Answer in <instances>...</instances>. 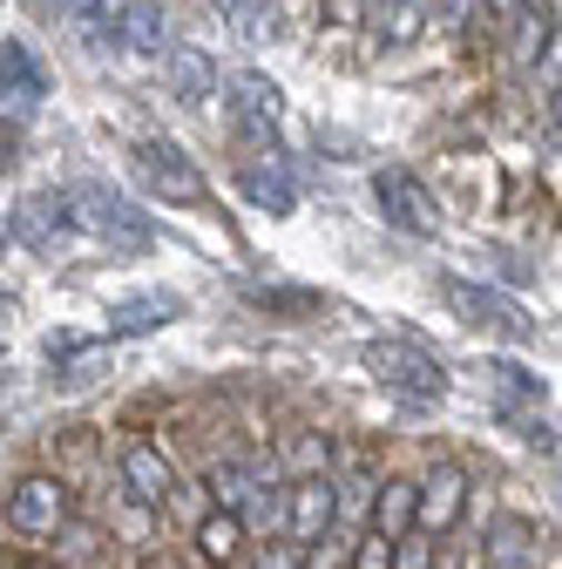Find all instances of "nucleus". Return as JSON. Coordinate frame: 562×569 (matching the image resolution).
Masks as SVG:
<instances>
[{
	"instance_id": "f03ea898",
	"label": "nucleus",
	"mask_w": 562,
	"mask_h": 569,
	"mask_svg": "<svg viewBox=\"0 0 562 569\" xmlns=\"http://www.w3.org/2000/svg\"><path fill=\"white\" fill-rule=\"evenodd\" d=\"M68 197H76V218H82V231H96L102 244H116V251H150V244H157L150 210H136L122 190H109V183H76Z\"/></svg>"
},
{
	"instance_id": "7ed1b4c3",
	"label": "nucleus",
	"mask_w": 562,
	"mask_h": 569,
	"mask_svg": "<svg viewBox=\"0 0 562 569\" xmlns=\"http://www.w3.org/2000/svg\"><path fill=\"white\" fill-rule=\"evenodd\" d=\"M68 522H76V502H68V481L61 475H21L8 488V529L21 542H54Z\"/></svg>"
},
{
	"instance_id": "0eeeda50",
	"label": "nucleus",
	"mask_w": 562,
	"mask_h": 569,
	"mask_svg": "<svg viewBox=\"0 0 562 569\" xmlns=\"http://www.w3.org/2000/svg\"><path fill=\"white\" fill-rule=\"evenodd\" d=\"M116 481H122V502L136 509H170V495H177V468L157 441H122L116 448Z\"/></svg>"
},
{
	"instance_id": "473e14b6",
	"label": "nucleus",
	"mask_w": 562,
	"mask_h": 569,
	"mask_svg": "<svg viewBox=\"0 0 562 569\" xmlns=\"http://www.w3.org/2000/svg\"><path fill=\"white\" fill-rule=\"evenodd\" d=\"M8 150H14V136H0V170H8V163H14V157H8Z\"/></svg>"
},
{
	"instance_id": "2eb2a0df",
	"label": "nucleus",
	"mask_w": 562,
	"mask_h": 569,
	"mask_svg": "<svg viewBox=\"0 0 562 569\" xmlns=\"http://www.w3.org/2000/svg\"><path fill=\"white\" fill-rule=\"evenodd\" d=\"M244 542H251L244 516H231V509H203V516H197V556H203L210 569H231V562L244 556Z\"/></svg>"
},
{
	"instance_id": "9d476101",
	"label": "nucleus",
	"mask_w": 562,
	"mask_h": 569,
	"mask_svg": "<svg viewBox=\"0 0 562 569\" xmlns=\"http://www.w3.org/2000/svg\"><path fill=\"white\" fill-rule=\"evenodd\" d=\"M48 102V68H41V54L28 48V41H0V109L8 116H34Z\"/></svg>"
},
{
	"instance_id": "f704fd0d",
	"label": "nucleus",
	"mask_w": 562,
	"mask_h": 569,
	"mask_svg": "<svg viewBox=\"0 0 562 569\" xmlns=\"http://www.w3.org/2000/svg\"><path fill=\"white\" fill-rule=\"evenodd\" d=\"M0 569H14V556H8V549H0Z\"/></svg>"
},
{
	"instance_id": "cd10ccee",
	"label": "nucleus",
	"mask_w": 562,
	"mask_h": 569,
	"mask_svg": "<svg viewBox=\"0 0 562 569\" xmlns=\"http://www.w3.org/2000/svg\"><path fill=\"white\" fill-rule=\"evenodd\" d=\"M251 299H258V306H278V312H312V306H319L312 292H271V284H251Z\"/></svg>"
},
{
	"instance_id": "393cba45",
	"label": "nucleus",
	"mask_w": 562,
	"mask_h": 569,
	"mask_svg": "<svg viewBox=\"0 0 562 569\" xmlns=\"http://www.w3.org/2000/svg\"><path fill=\"white\" fill-rule=\"evenodd\" d=\"M68 14H76L96 41H116V14H122V0H61Z\"/></svg>"
},
{
	"instance_id": "6e6552de",
	"label": "nucleus",
	"mask_w": 562,
	"mask_h": 569,
	"mask_svg": "<svg viewBox=\"0 0 562 569\" xmlns=\"http://www.w3.org/2000/svg\"><path fill=\"white\" fill-rule=\"evenodd\" d=\"M339 529V488L332 475H299L285 481V542L292 549H312Z\"/></svg>"
},
{
	"instance_id": "412c9836",
	"label": "nucleus",
	"mask_w": 562,
	"mask_h": 569,
	"mask_svg": "<svg viewBox=\"0 0 562 569\" xmlns=\"http://www.w3.org/2000/svg\"><path fill=\"white\" fill-rule=\"evenodd\" d=\"M529 549H535V529H529L522 516H495V522H488V536H481V562H488V569L529 562Z\"/></svg>"
},
{
	"instance_id": "f8f14e48",
	"label": "nucleus",
	"mask_w": 562,
	"mask_h": 569,
	"mask_svg": "<svg viewBox=\"0 0 562 569\" xmlns=\"http://www.w3.org/2000/svg\"><path fill=\"white\" fill-rule=\"evenodd\" d=\"M177 312H183V299H177V292H136V299H116V306H109V339H143V332H163Z\"/></svg>"
},
{
	"instance_id": "4be33fe9",
	"label": "nucleus",
	"mask_w": 562,
	"mask_h": 569,
	"mask_svg": "<svg viewBox=\"0 0 562 569\" xmlns=\"http://www.w3.org/2000/svg\"><path fill=\"white\" fill-rule=\"evenodd\" d=\"M231 116H258V122H278V89L264 82V76H238L231 82Z\"/></svg>"
},
{
	"instance_id": "423d86ee",
	"label": "nucleus",
	"mask_w": 562,
	"mask_h": 569,
	"mask_svg": "<svg viewBox=\"0 0 562 569\" xmlns=\"http://www.w3.org/2000/svg\"><path fill=\"white\" fill-rule=\"evenodd\" d=\"M14 231L28 238V251H41V258H68V251L82 244L76 197H68V190H34V197L14 210Z\"/></svg>"
},
{
	"instance_id": "dca6fc26",
	"label": "nucleus",
	"mask_w": 562,
	"mask_h": 569,
	"mask_svg": "<svg viewBox=\"0 0 562 569\" xmlns=\"http://www.w3.org/2000/svg\"><path fill=\"white\" fill-rule=\"evenodd\" d=\"M434 21V0H373V34L380 48H413Z\"/></svg>"
},
{
	"instance_id": "f3484780",
	"label": "nucleus",
	"mask_w": 562,
	"mask_h": 569,
	"mask_svg": "<svg viewBox=\"0 0 562 569\" xmlns=\"http://www.w3.org/2000/svg\"><path fill=\"white\" fill-rule=\"evenodd\" d=\"M238 183H244V197H251L258 210H271V218H285V210L299 203L285 163H258V157H244V163H238Z\"/></svg>"
},
{
	"instance_id": "2f4dec72",
	"label": "nucleus",
	"mask_w": 562,
	"mask_h": 569,
	"mask_svg": "<svg viewBox=\"0 0 562 569\" xmlns=\"http://www.w3.org/2000/svg\"><path fill=\"white\" fill-rule=\"evenodd\" d=\"M542 14H549V28L562 34V0H542Z\"/></svg>"
},
{
	"instance_id": "bb28decb",
	"label": "nucleus",
	"mask_w": 562,
	"mask_h": 569,
	"mask_svg": "<svg viewBox=\"0 0 562 569\" xmlns=\"http://www.w3.org/2000/svg\"><path fill=\"white\" fill-rule=\"evenodd\" d=\"M345 569H393V536H380V529L353 536V556H345Z\"/></svg>"
},
{
	"instance_id": "e433bc0d",
	"label": "nucleus",
	"mask_w": 562,
	"mask_h": 569,
	"mask_svg": "<svg viewBox=\"0 0 562 569\" xmlns=\"http://www.w3.org/2000/svg\"><path fill=\"white\" fill-rule=\"evenodd\" d=\"M34 569H54V562H34Z\"/></svg>"
},
{
	"instance_id": "ddd939ff",
	"label": "nucleus",
	"mask_w": 562,
	"mask_h": 569,
	"mask_svg": "<svg viewBox=\"0 0 562 569\" xmlns=\"http://www.w3.org/2000/svg\"><path fill=\"white\" fill-rule=\"evenodd\" d=\"M367 529H380V536H407V529H420V481L413 475H387L380 488H373V516H367Z\"/></svg>"
},
{
	"instance_id": "7c9ffc66",
	"label": "nucleus",
	"mask_w": 562,
	"mask_h": 569,
	"mask_svg": "<svg viewBox=\"0 0 562 569\" xmlns=\"http://www.w3.org/2000/svg\"><path fill=\"white\" fill-rule=\"evenodd\" d=\"M522 8H529V0H488V14H495V21H502V28H509V21H515V14H522Z\"/></svg>"
},
{
	"instance_id": "c9c22d12",
	"label": "nucleus",
	"mask_w": 562,
	"mask_h": 569,
	"mask_svg": "<svg viewBox=\"0 0 562 569\" xmlns=\"http://www.w3.org/2000/svg\"><path fill=\"white\" fill-rule=\"evenodd\" d=\"M502 569H535V562H502Z\"/></svg>"
},
{
	"instance_id": "c756f323",
	"label": "nucleus",
	"mask_w": 562,
	"mask_h": 569,
	"mask_svg": "<svg viewBox=\"0 0 562 569\" xmlns=\"http://www.w3.org/2000/svg\"><path fill=\"white\" fill-rule=\"evenodd\" d=\"M258 569H299V549H292V542H271V549L258 556Z\"/></svg>"
},
{
	"instance_id": "72a5a7b5",
	"label": "nucleus",
	"mask_w": 562,
	"mask_h": 569,
	"mask_svg": "<svg viewBox=\"0 0 562 569\" xmlns=\"http://www.w3.org/2000/svg\"><path fill=\"white\" fill-rule=\"evenodd\" d=\"M549 102H555V129H562V82H555V96H549Z\"/></svg>"
},
{
	"instance_id": "a878e982",
	"label": "nucleus",
	"mask_w": 562,
	"mask_h": 569,
	"mask_svg": "<svg viewBox=\"0 0 562 569\" xmlns=\"http://www.w3.org/2000/svg\"><path fill=\"white\" fill-rule=\"evenodd\" d=\"M434 556H441V542H434L428 529H407V536L393 542V569H434Z\"/></svg>"
},
{
	"instance_id": "4c0bfd02",
	"label": "nucleus",
	"mask_w": 562,
	"mask_h": 569,
	"mask_svg": "<svg viewBox=\"0 0 562 569\" xmlns=\"http://www.w3.org/2000/svg\"><path fill=\"white\" fill-rule=\"evenodd\" d=\"M0 244H8V231H0Z\"/></svg>"
},
{
	"instance_id": "9b49d317",
	"label": "nucleus",
	"mask_w": 562,
	"mask_h": 569,
	"mask_svg": "<svg viewBox=\"0 0 562 569\" xmlns=\"http://www.w3.org/2000/svg\"><path fill=\"white\" fill-rule=\"evenodd\" d=\"M461 516H468V468L434 461V475H420V529L441 542L461 529Z\"/></svg>"
},
{
	"instance_id": "c85d7f7f",
	"label": "nucleus",
	"mask_w": 562,
	"mask_h": 569,
	"mask_svg": "<svg viewBox=\"0 0 562 569\" xmlns=\"http://www.w3.org/2000/svg\"><path fill=\"white\" fill-rule=\"evenodd\" d=\"M299 569H345V556H339V549H332V536H325V542L299 549Z\"/></svg>"
},
{
	"instance_id": "39448f33",
	"label": "nucleus",
	"mask_w": 562,
	"mask_h": 569,
	"mask_svg": "<svg viewBox=\"0 0 562 569\" xmlns=\"http://www.w3.org/2000/svg\"><path fill=\"white\" fill-rule=\"evenodd\" d=\"M441 292H448V306H454V319L461 326H474V332H502V339H535V319L509 299V292H495V284H481V278H441Z\"/></svg>"
},
{
	"instance_id": "a211bd4d",
	"label": "nucleus",
	"mask_w": 562,
	"mask_h": 569,
	"mask_svg": "<svg viewBox=\"0 0 562 569\" xmlns=\"http://www.w3.org/2000/svg\"><path fill=\"white\" fill-rule=\"evenodd\" d=\"M488 380H495V413L502 420L509 413H542V400H549V387L529 367H515V360H495V367H488Z\"/></svg>"
},
{
	"instance_id": "4468645a",
	"label": "nucleus",
	"mask_w": 562,
	"mask_h": 569,
	"mask_svg": "<svg viewBox=\"0 0 562 569\" xmlns=\"http://www.w3.org/2000/svg\"><path fill=\"white\" fill-rule=\"evenodd\" d=\"M109 48H129V54H170V28H163V8H157V0H122L116 41H109Z\"/></svg>"
},
{
	"instance_id": "f257e3e1",
	"label": "nucleus",
	"mask_w": 562,
	"mask_h": 569,
	"mask_svg": "<svg viewBox=\"0 0 562 569\" xmlns=\"http://www.w3.org/2000/svg\"><path fill=\"white\" fill-rule=\"evenodd\" d=\"M360 360H367V373L380 387H393L407 400H441L448 393V367L434 360L428 346H413V339H367Z\"/></svg>"
},
{
	"instance_id": "20e7f679",
	"label": "nucleus",
	"mask_w": 562,
	"mask_h": 569,
	"mask_svg": "<svg viewBox=\"0 0 562 569\" xmlns=\"http://www.w3.org/2000/svg\"><path fill=\"white\" fill-rule=\"evenodd\" d=\"M136 183H143L150 197H163V203H210V183H203V170L177 150L170 136H143L136 142Z\"/></svg>"
},
{
	"instance_id": "aec40b11",
	"label": "nucleus",
	"mask_w": 562,
	"mask_h": 569,
	"mask_svg": "<svg viewBox=\"0 0 562 569\" xmlns=\"http://www.w3.org/2000/svg\"><path fill=\"white\" fill-rule=\"evenodd\" d=\"M102 360H109L102 339H76V332H54V339H48V367H54L61 380H96Z\"/></svg>"
},
{
	"instance_id": "6ab92c4d",
	"label": "nucleus",
	"mask_w": 562,
	"mask_h": 569,
	"mask_svg": "<svg viewBox=\"0 0 562 569\" xmlns=\"http://www.w3.org/2000/svg\"><path fill=\"white\" fill-rule=\"evenodd\" d=\"M163 68H170V89L183 96V102H218V68H210V54L203 48H170L163 54Z\"/></svg>"
},
{
	"instance_id": "b1692460",
	"label": "nucleus",
	"mask_w": 562,
	"mask_h": 569,
	"mask_svg": "<svg viewBox=\"0 0 562 569\" xmlns=\"http://www.w3.org/2000/svg\"><path fill=\"white\" fill-rule=\"evenodd\" d=\"M231 14H238V28H244L258 48H271V41H278V28H285V21H278V8H271V0H231Z\"/></svg>"
},
{
	"instance_id": "5701e85b",
	"label": "nucleus",
	"mask_w": 562,
	"mask_h": 569,
	"mask_svg": "<svg viewBox=\"0 0 562 569\" xmlns=\"http://www.w3.org/2000/svg\"><path fill=\"white\" fill-rule=\"evenodd\" d=\"M278 468H285L292 481H299V475H332V441H325V435H299L292 455L278 461Z\"/></svg>"
},
{
	"instance_id": "1a4fd4ad",
	"label": "nucleus",
	"mask_w": 562,
	"mask_h": 569,
	"mask_svg": "<svg viewBox=\"0 0 562 569\" xmlns=\"http://www.w3.org/2000/svg\"><path fill=\"white\" fill-rule=\"evenodd\" d=\"M373 203H380V218H387L393 231H407V238H434V224H441L434 190L420 183L413 170H380V177H373Z\"/></svg>"
}]
</instances>
